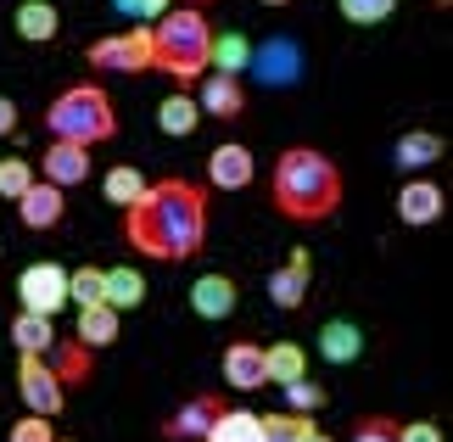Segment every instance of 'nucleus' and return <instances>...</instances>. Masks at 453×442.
Returning a JSON list of instances; mask_svg holds the SVG:
<instances>
[{
    "instance_id": "obj_38",
    "label": "nucleus",
    "mask_w": 453,
    "mask_h": 442,
    "mask_svg": "<svg viewBox=\"0 0 453 442\" xmlns=\"http://www.w3.org/2000/svg\"><path fill=\"white\" fill-rule=\"evenodd\" d=\"M397 442H442V426L437 420H409V426H397Z\"/></svg>"
},
{
    "instance_id": "obj_1",
    "label": "nucleus",
    "mask_w": 453,
    "mask_h": 442,
    "mask_svg": "<svg viewBox=\"0 0 453 442\" xmlns=\"http://www.w3.org/2000/svg\"><path fill=\"white\" fill-rule=\"evenodd\" d=\"M124 241L141 258L157 263H185L202 252L207 241V190L168 174V180H151L146 197L124 213Z\"/></svg>"
},
{
    "instance_id": "obj_5",
    "label": "nucleus",
    "mask_w": 453,
    "mask_h": 442,
    "mask_svg": "<svg viewBox=\"0 0 453 442\" xmlns=\"http://www.w3.org/2000/svg\"><path fill=\"white\" fill-rule=\"evenodd\" d=\"M67 386L57 381V369H50V359H34V353H17V398L28 403V415H45L57 420L67 403H62Z\"/></svg>"
},
{
    "instance_id": "obj_26",
    "label": "nucleus",
    "mask_w": 453,
    "mask_h": 442,
    "mask_svg": "<svg viewBox=\"0 0 453 442\" xmlns=\"http://www.w3.org/2000/svg\"><path fill=\"white\" fill-rule=\"evenodd\" d=\"M264 376L269 381H303L308 376V353L297 347V342H274V347H264Z\"/></svg>"
},
{
    "instance_id": "obj_25",
    "label": "nucleus",
    "mask_w": 453,
    "mask_h": 442,
    "mask_svg": "<svg viewBox=\"0 0 453 442\" xmlns=\"http://www.w3.org/2000/svg\"><path fill=\"white\" fill-rule=\"evenodd\" d=\"M146 185H151V180H146V174H141V168H129V163H118V168L107 174V180H101V197H107L112 207H124V213H129V207H134V202H141V197H146Z\"/></svg>"
},
{
    "instance_id": "obj_29",
    "label": "nucleus",
    "mask_w": 453,
    "mask_h": 442,
    "mask_svg": "<svg viewBox=\"0 0 453 442\" xmlns=\"http://www.w3.org/2000/svg\"><path fill=\"white\" fill-rule=\"evenodd\" d=\"M207 62H219V74H241V67L252 62V45H247V34H235V28L213 34V45H207Z\"/></svg>"
},
{
    "instance_id": "obj_42",
    "label": "nucleus",
    "mask_w": 453,
    "mask_h": 442,
    "mask_svg": "<svg viewBox=\"0 0 453 442\" xmlns=\"http://www.w3.org/2000/svg\"><path fill=\"white\" fill-rule=\"evenodd\" d=\"M185 6H196V12H202V6H207V0H185Z\"/></svg>"
},
{
    "instance_id": "obj_8",
    "label": "nucleus",
    "mask_w": 453,
    "mask_h": 442,
    "mask_svg": "<svg viewBox=\"0 0 453 442\" xmlns=\"http://www.w3.org/2000/svg\"><path fill=\"white\" fill-rule=\"evenodd\" d=\"M17 297H23L28 314H62L67 303V269L62 263H28L17 275Z\"/></svg>"
},
{
    "instance_id": "obj_31",
    "label": "nucleus",
    "mask_w": 453,
    "mask_h": 442,
    "mask_svg": "<svg viewBox=\"0 0 453 442\" xmlns=\"http://www.w3.org/2000/svg\"><path fill=\"white\" fill-rule=\"evenodd\" d=\"M101 280H107V269H67V303L96 308L101 303Z\"/></svg>"
},
{
    "instance_id": "obj_11",
    "label": "nucleus",
    "mask_w": 453,
    "mask_h": 442,
    "mask_svg": "<svg viewBox=\"0 0 453 442\" xmlns=\"http://www.w3.org/2000/svg\"><path fill=\"white\" fill-rule=\"evenodd\" d=\"M252 180H257V157L247 146H235V140L207 157V185L213 190H247Z\"/></svg>"
},
{
    "instance_id": "obj_15",
    "label": "nucleus",
    "mask_w": 453,
    "mask_h": 442,
    "mask_svg": "<svg viewBox=\"0 0 453 442\" xmlns=\"http://www.w3.org/2000/svg\"><path fill=\"white\" fill-rule=\"evenodd\" d=\"M224 381L235 386V392H257L269 376H264V347L257 342H230L224 347Z\"/></svg>"
},
{
    "instance_id": "obj_16",
    "label": "nucleus",
    "mask_w": 453,
    "mask_h": 442,
    "mask_svg": "<svg viewBox=\"0 0 453 442\" xmlns=\"http://www.w3.org/2000/svg\"><path fill=\"white\" fill-rule=\"evenodd\" d=\"M196 107H202V112H213V118H241V112H247V90H241V79H235V74H213V79L202 84Z\"/></svg>"
},
{
    "instance_id": "obj_3",
    "label": "nucleus",
    "mask_w": 453,
    "mask_h": 442,
    "mask_svg": "<svg viewBox=\"0 0 453 442\" xmlns=\"http://www.w3.org/2000/svg\"><path fill=\"white\" fill-rule=\"evenodd\" d=\"M207 45H213V28L196 6H168L151 23V67H163L180 84H196L207 74Z\"/></svg>"
},
{
    "instance_id": "obj_43",
    "label": "nucleus",
    "mask_w": 453,
    "mask_h": 442,
    "mask_svg": "<svg viewBox=\"0 0 453 442\" xmlns=\"http://www.w3.org/2000/svg\"><path fill=\"white\" fill-rule=\"evenodd\" d=\"M57 442H62V437H57Z\"/></svg>"
},
{
    "instance_id": "obj_39",
    "label": "nucleus",
    "mask_w": 453,
    "mask_h": 442,
    "mask_svg": "<svg viewBox=\"0 0 453 442\" xmlns=\"http://www.w3.org/2000/svg\"><path fill=\"white\" fill-rule=\"evenodd\" d=\"M12 135H17V101L0 96V140H12Z\"/></svg>"
},
{
    "instance_id": "obj_40",
    "label": "nucleus",
    "mask_w": 453,
    "mask_h": 442,
    "mask_svg": "<svg viewBox=\"0 0 453 442\" xmlns=\"http://www.w3.org/2000/svg\"><path fill=\"white\" fill-rule=\"evenodd\" d=\"M303 442H330V437H325V431H308V437H303Z\"/></svg>"
},
{
    "instance_id": "obj_14",
    "label": "nucleus",
    "mask_w": 453,
    "mask_h": 442,
    "mask_svg": "<svg viewBox=\"0 0 453 442\" xmlns=\"http://www.w3.org/2000/svg\"><path fill=\"white\" fill-rule=\"evenodd\" d=\"M235 280L230 275H196V286H190V308L202 314V320H230L235 314Z\"/></svg>"
},
{
    "instance_id": "obj_20",
    "label": "nucleus",
    "mask_w": 453,
    "mask_h": 442,
    "mask_svg": "<svg viewBox=\"0 0 453 442\" xmlns=\"http://www.w3.org/2000/svg\"><path fill=\"white\" fill-rule=\"evenodd\" d=\"M118 330H124V314L107 308V303H96V308H79V342L84 347H112L118 342Z\"/></svg>"
},
{
    "instance_id": "obj_28",
    "label": "nucleus",
    "mask_w": 453,
    "mask_h": 442,
    "mask_svg": "<svg viewBox=\"0 0 453 442\" xmlns=\"http://www.w3.org/2000/svg\"><path fill=\"white\" fill-rule=\"evenodd\" d=\"M157 123H163V135H196V123H202L196 96H180V90H173L163 107H157Z\"/></svg>"
},
{
    "instance_id": "obj_22",
    "label": "nucleus",
    "mask_w": 453,
    "mask_h": 442,
    "mask_svg": "<svg viewBox=\"0 0 453 442\" xmlns=\"http://www.w3.org/2000/svg\"><path fill=\"white\" fill-rule=\"evenodd\" d=\"M45 359H57L50 369H57V381H62V386H84V381H90V369H96L90 347H84L79 336H73V342H57V347L45 353Z\"/></svg>"
},
{
    "instance_id": "obj_7",
    "label": "nucleus",
    "mask_w": 453,
    "mask_h": 442,
    "mask_svg": "<svg viewBox=\"0 0 453 442\" xmlns=\"http://www.w3.org/2000/svg\"><path fill=\"white\" fill-rule=\"evenodd\" d=\"M252 74H257V84L264 90H291V84L303 79V50H297V40H286V34H274V40H264L252 50Z\"/></svg>"
},
{
    "instance_id": "obj_32",
    "label": "nucleus",
    "mask_w": 453,
    "mask_h": 442,
    "mask_svg": "<svg viewBox=\"0 0 453 442\" xmlns=\"http://www.w3.org/2000/svg\"><path fill=\"white\" fill-rule=\"evenodd\" d=\"M286 409L291 415H313V409H325V386L319 381H286Z\"/></svg>"
},
{
    "instance_id": "obj_41",
    "label": "nucleus",
    "mask_w": 453,
    "mask_h": 442,
    "mask_svg": "<svg viewBox=\"0 0 453 442\" xmlns=\"http://www.w3.org/2000/svg\"><path fill=\"white\" fill-rule=\"evenodd\" d=\"M264 6H291V0H264Z\"/></svg>"
},
{
    "instance_id": "obj_4",
    "label": "nucleus",
    "mask_w": 453,
    "mask_h": 442,
    "mask_svg": "<svg viewBox=\"0 0 453 442\" xmlns=\"http://www.w3.org/2000/svg\"><path fill=\"white\" fill-rule=\"evenodd\" d=\"M45 129L50 140H73V146H101V140L118 135V112H112V96L101 84H67V90L45 107Z\"/></svg>"
},
{
    "instance_id": "obj_30",
    "label": "nucleus",
    "mask_w": 453,
    "mask_h": 442,
    "mask_svg": "<svg viewBox=\"0 0 453 442\" xmlns=\"http://www.w3.org/2000/svg\"><path fill=\"white\" fill-rule=\"evenodd\" d=\"M257 431H264V442H303L313 431V420L286 409V415H264V426H257Z\"/></svg>"
},
{
    "instance_id": "obj_12",
    "label": "nucleus",
    "mask_w": 453,
    "mask_h": 442,
    "mask_svg": "<svg viewBox=\"0 0 453 442\" xmlns=\"http://www.w3.org/2000/svg\"><path fill=\"white\" fill-rule=\"evenodd\" d=\"M40 168H45V180L50 185H84L90 180V146H73V140H50L45 157H40Z\"/></svg>"
},
{
    "instance_id": "obj_2",
    "label": "nucleus",
    "mask_w": 453,
    "mask_h": 442,
    "mask_svg": "<svg viewBox=\"0 0 453 442\" xmlns=\"http://www.w3.org/2000/svg\"><path fill=\"white\" fill-rule=\"evenodd\" d=\"M269 190H274V207L291 224H319L342 207V168L313 146H286L274 157Z\"/></svg>"
},
{
    "instance_id": "obj_24",
    "label": "nucleus",
    "mask_w": 453,
    "mask_h": 442,
    "mask_svg": "<svg viewBox=\"0 0 453 442\" xmlns=\"http://www.w3.org/2000/svg\"><path fill=\"white\" fill-rule=\"evenodd\" d=\"M448 146H442V135H426V129H414V135H397V146H392V157H397V168H426V163H437Z\"/></svg>"
},
{
    "instance_id": "obj_13",
    "label": "nucleus",
    "mask_w": 453,
    "mask_h": 442,
    "mask_svg": "<svg viewBox=\"0 0 453 442\" xmlns=\"http://www.w3.org/2000/svg\"><path fill=\"white\" fill-rule=\"evenodd\" d=\"M219 409H224V403H219L213 392L190 398L185 409H173V415L163 420V437H168V442H202V437H207V426L219 420Z\"/></svg>"
},
{
    "instance_id": "obj_23",
    "label": "nucleus",
    "mask_w": 453,
    "mask_h": 442,
    "mask_svg": "<svg viewBox=\"0 0 453 442\" xmlns=\"http://www.w3.org/2000/svg\"><path fill=\"white\" fill-rule=\"evenodd\" d=\"M319 353H325L330 364H353L358 353H364L358 325H347V320H325V330H319Z\"/></svg>"
},
{
    "instance_id": "obj_18",
    "label": "nucleus",
    "mask_w": 453,
    "mask_h": 442,
    "mask_svg": "<svg viewBox=\"0 0 453 442\" xmlns=\"http://www.w3.org/2000/svg\"><path fill=\"white\" fill-rule=\"evenodd\" d=\"M12 347L45 359V353L57 347V325H50V314H28V308L17 314V320H12Z\"/></svg>"
},
{
    "instance_id": "obj_37",
    "label": "nucleus",
    "mask_w": 453,
    "mask_h": 442,
    "mask_svg": "<svg viewBox=\"0 0 453 442\" xmlns=\"http://www.w3.org/2000/svg\"><path fill=\"white\" fill-rule=\"evenodd\" d=\"M112 6L124 12V17H146V23H157V17L173 6V0H112Z\"/></svg>"
},
{
    "instance_id": "obj_19",
    "label": "nucleus",
    "mask_w": 453,
    "mask_h": 442,
    "mask_svg": "<svg viewBox=\"0 0 453 442\" xmlns=\"http://www.w3.org/2000/svg\"><path fill=\"white\" fill-rule=\"evenodd\" d=\"M264 415H252V409H230V403H224L219 409V420L213 426H207V437L202 442H264Z\"/></svg>"
},
{
    "instance_id": "obj_17",
    "label": "nucleus",
    "mask_w": 453,
    "mask_h": 442,
    "mask_svg": "<svg viewBox=\"0 0 453 442\" xmlns=\"http://www.w3.org/2000/svg\"><path fill=\"white\" fill-rule=\"evenodd\" d=\"M62 28V12L50 6V0H17V34H23L28 45H50Z\"/></svg>"
},
{
    "instance_id": "obj_6",
    "label": "nucleus",
    "mask_w": 453,
    "mask_h": 442,
    "mask_svg": "<svg viewBox=\"0 0 453 442\" xmlns=\"http://www.w3.org/2000/svg\"><path fill=\"white\" fill-rule=\"evenodd\" d=\"M90 67L96 74H146L151 67V28L101 34V40L90 45Z\"/></svg>"
},
{
    "instance_id": "obj_27",
    "label": "nucleus",
    "mask_w": 453,
    "mask_h": 442,
    "mask_svg": "<svg viewBox=\"0 0 453 442\" xmlns=\"http://www.w3.org/2000/svg\"><path fill=\"white\" fill-rule=\"evenodd\" d=\"M269 297H274L286 314H297V308L308 303V269H297V263L274 269V275H269Z\"/></svg>"
},
{
    "instance_id": "obj_34",
    "label": "nucleus",
    "mask_w": 453,
    "mask_h": 442,
    "mask_svg": "<svg viewBox=\"0 0 453 442\" xmlns=\"http://www.w3.org/2000/svg\"><path fill=\"white\" fill-rule=\"evenodd\" d=\"M336 6H342L347 23H387L397 0H336Z\"/></svg>"
},
{
    "instance_id": "obj_33",
    "label": "nucleus",
    "mask_w": 453,
    "mask_h": 442,
    "mask_svg": "<svg viewBox=\"0 0 453 442\" xmlns=\"http://www.w3.org/2000/svg\"><path fill=\"white\" fill-rule=\"evenodd\" d=\"M34 185V168L23 163V157H0V197H23V190Z\"/></svg>"
},
{
    "instance_id": "obj_10",
    "label": "nucleus",
    "mask_w": 453,
    "mask_h": 442,
    "mask_svg": "<svg viewBox=\"0 0 453 442\" xmlns=\"http://www.w3.org/2000/svg\"><path fill=\"white\" fill-rule=\"evenodd\" d=\"M442 213H448V197H442L437 180H403V185H397V219H403V224L426 229V224H437Z\"/></svg>"
},
{
    "instance_id": "obj_9",
    "label": "nucleus",
    "mask_w": 453,
    "mask_h": 442,
    "mask_svg": "<svg viewBox=\"0 0 453 442\" xmlns=\"http://www.w3.org/2000/svg\"><path fill=\"white\" fill-rule=\"evenodd\" d=\"M62 213H67V197H62V185H50V180H34L23 197H17V224L23 229H57L62 224Z\"/></svg>"
},
{
    "instance_id": "obj_21",
    "label": "nucleus",
    "mask_w": 453,
    "mask_h": 442,
    "mask_svg": "<svg viewBox=\"0 0 453 442\" xmlns=\"http://www.w3.org/2000/svg\"><path fill=\"white\" fill-rule=\"evenodd\" d=\"M101 303L129 314L134 303H146V275L141 269H107V280H101Z\"/></svg>"
},
{
    "instance_id": "obj_35",
    "label": "nucleus",
    "mask_w": 453,
    "mask_h": 442,
    "mask_svg": "<svg viewBox=\"0 0 453 442\" xmlns=\"http://www.w3.org/2000/svg\"><path fill=\"white\" fill-rule=\"evenodd\" d=\"M6 442H57V426H50L45 415H23V420L6 431Z\"/></svg>"
},
{
    "instance_id": "obj_36",
    "label": "nucleus",
    "mask_w": 453,
    "mask_h": 442,
    "mask_svg": "<svg viewBox=\"0 0 453 442\" xmlns=\"http://www.w3.org/2000/svg\"><path fill=\"white\" fill-rule=\"evenodd\" d=\"M353 442H397V420H387V415H364L358 426H353Z\"/></svg>"
}]
</instances>
